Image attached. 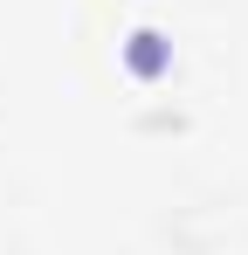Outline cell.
<instances>
[{
  "label": "cell",
  "instance_id": "6da1fadb",
  "mask_svg": "<svg viewBox=\"0 0 248 255\" xmlns=\"http://www.w3.org/2000/svg\"><path fill=\"white\" fill-rule=\"evenodd\" d=\"M165 62H172V48H165V35H152V28H138V35H131V69H138V76H159Z\"/></svg>",
  "mask_w": 248,
  "mask_h": 255
}]
</instances>
